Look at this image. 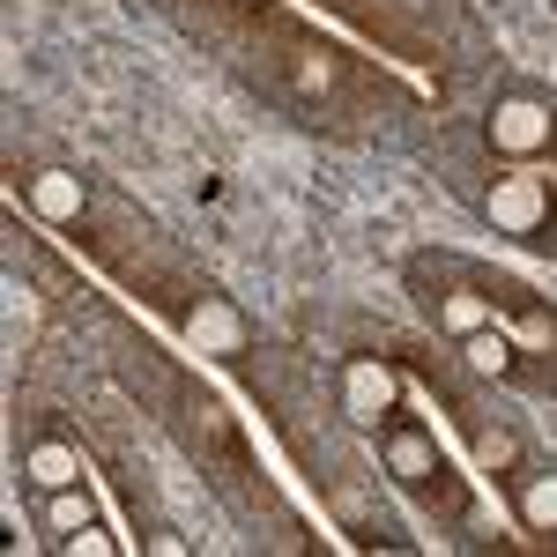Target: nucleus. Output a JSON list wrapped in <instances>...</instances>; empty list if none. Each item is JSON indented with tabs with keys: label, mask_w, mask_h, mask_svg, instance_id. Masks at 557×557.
Returning a JSON list of instances; mask_svg holds the SVG:
<instances>
[{
	"label": "nucleus",
	"mask_w": 557,
	"mask_h": 557,
	"mask_svg": "<svg viewBox=\"0 0 557 557\" xmlns=\"http://www.w3.org/2000/svg\"><path fill=\"white\" fill-rule=\"evenodd\" d=\"M409 290H417L424 320L446 335V343L498 327V298H491L483 268H475V260H461V253H417V260H409Z\"/></svg>",
	"instance_id": "1"
},
{
	"label": "nucleus",
	"mask_w": 557,
	"mask_h": 557,
	"mask_svg": "<svg viewBox=\"0 0 557 557\" xmlns=\"http://www.w3.org/2000/svg\"><path fill=\"white\" fill-rule=\"evenodd\" d=\"M483 149L498 157V164H543L557 149V97L550 89H498L491 104H483Z\"/></svg>",
	"instance_id": "2"
},
{
	"label": "nucleus",
	"mask_w": 557,
	"mask_h": 557,
	"mask_svg": "<svg viewBox=\"0 0 557 557\" xmlns=\"http://www.w3.org/2000/svg\"><path fill=\"white\" fill-rule=\"evenodd\" d=\"M475 209H483V223H498L506 238H528V246H543V253H550L557 172H543V164H506V172L475 194Z\"/></svg>",
	"instance_id": "3"
},
{
	"label": "nucleus",
	"mask_w": 557,
	"mask_h": 557,
	"mask_svg": "<svg viewBox=\"0 0 557 557\" xmlns=\"http://www.w3.org/2000/svg\"><path fill=\"white\" fill-rule=\"evenodd\" d=\"M380 469L401 483V491H417V498H431V506H454V483H446V454H438V438H431L424 424H409V417H394V424L380 431Z\"/></svg>",
	"instance_id": "4"
},
{
	"label": "nucleus",
	"mask_w": 557,
	"mask_h": 557,
	"mask_svg": "<svg viewBox=\"0 0 557 557\" xmlns=\"http://www.w3.org/2000/svg\"><path fill=\"white\" fill-rule=\"evenodd\" d=\"M335 394H343V417L357 431H386L401 417V372H394L386 357H343Z\"/></svg>",
	"instance_id": "5"
},
{
	"label": "nucleus",
	"mask_w": 557,
	"mask_h": 557,
	"mask_svg": "<svg viewBox=\"0 0 557 557\" xmlns=\"http://www.w3.org/2000/svg\"><path fill=\"white\" fill-rule=\"evenodd\" d=\"M178 335L201 349V357H246L253 349V320L215 290H194V305H178Z\"/></svg>",
	"instance_id": "6"
},
{
	"label": "nucleus",
	"mask_w": 557,
	"mask_h": 557,
	"mask_svg": "<svg viewBox=\"0 0 557 557\" xmlns=\"http://www.w3.org/2000/svg\"><path fill=\"white\" fill-rule=\"evenodd\" d=\"M23 209L52 231H75L89 215V178L67 172V164H38V172H23Z\"/></svg>",
	"instance_id": "7"
},
{
	"label": "nucleus",
	"mask_w": 557,
	"mask_h": 557,
	"mask_svg": "<svg viewBox=\"0 0 557 557\" xmlns=\"http://www.w3.org/2000/svg\"><path fill=\"white\" fill-rule=\"evenodd\" d=\"M506 498H513V520L528 535H543V543L557 535V461H520L506 475Z\"/></svg>",
	"instance_id": "8"
},
{
	"label": "nucleus",
	"mask_w": 557,
	"mask_h": 557,
	"mask_svg": "<svg viewBox=\"0 0 557 557\" xmlns=\"http://www.w3.org/2000/svg\"><path fill=\"white\" fill-rule=\"evenodd\" d=\"M83 446L67 438V431H38V438H23V483L30 491H67V483H83Z\"/></svg>",
	"instance_id": "9"
},
{
	"label": "nucleus",
	"mask_w": 557,
	"mask_h": 557,
	"mask_svg": "<svg viewBox=\"0 0 557 557\" xmlns=\"http://www.w3.org/2000/svg\"><path fill=\"white\" fill-rule=\"evenodd\" d=\"M461 372L469 380H520V349L506 327H483V335H461Z\"/></svg>",
	"instance_id": "10"
},
{
	"label": "nucleus",
	"mask_w": 557,
	"mask_h": 557,
	"mask_svg": "<svg viewBox=\"0 0 557 557\" xmlns=\"http://www.w3.org/2000/svg\"><path fill=\"white\" fill-rule=\"evenodd\" d=\"M38 513H45V535L60 543V535H75V528L97 520V498H89V483H67V491H45Z\"/></svg>",
	"instance_id": "11"
},
{
	"label": "nucleus",
	"mask_w": 557,
	"mask_h": 557,
	"mask_svg": "<svg viewBox=\"0 0 557 557\" xmlns=\"http://www.w3.org/2000/svg\"><path fill=\"white\" fill-rule=\"evenodd\" d=\"M469 431H475V461H483L491 475H513L520 461H528V446H520L513 424H483V417H475Z\"/></svg>",
	"instance_id": "12"
},
{
	"label": "nucleus",
	"mask_w": 557,
	"mask_h": 557,
	"mask_svg": "<svg viewBox=\"0 0 557 557\" xmlns=\"http://www.w3.org/2000/svg\"><path fill=\"white\" fill-rule=\"evenodd\" d=\"M52 550H67V557H104V550H112V535H104V528L89 520V528H75V535H60Z\"/></svg>",
	"instance_id": "13"
},
{
	"label": "nucleus",
	"mask_w": 557,
	"mask_h": 557,
	"mask_svg": "<svg viewBox=\"0 0 557 557\" xmlns=\"http://www.w3.org/2000/svg\"><path fill=\"white\" fill-rule=\"evenodd\" d=\"M550 550H557V535H550Z\"/></svg>",
	"instance_id": "14"
}]
</instances>
